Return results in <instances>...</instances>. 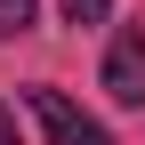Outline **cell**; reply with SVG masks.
Returning <instances> with one entry per match:
<instances>
[{
    "label": "cell",
    "mask_w": 145,
    "mask_h": 145,
    "mask_svg": "<svg viewBox=\"0 0 145 145\" xmlns=\"http://www.w3.org/2000/svg\"><path fill=\"white\" fill-rule=\"evenodd\" d=\"M24 105H32V121L48 129V145H113V137H105V121H89L81 105H72L65 89H48V81L24 89Z\"/></svg>",
    "instance_id": "1"
},
{
    "label": "cell",
    "mask_w": 145,
    "mask_h": 145,
    "mask_svg": "<svg viewBox=\"0 0 145 145\" xmlns=\"http://www.w3.org/2000/svg\"><path fill=\"white\" fill-rule=\"evenodd\" d=\"M105 97L113 105H145V24H121L105 48Z\"/></svg>",
    "instance_id": "2"
},
{
    "label": "cell",
    "mask_w": 145,
    "mask_h": 145,
    "mask_svg": "<svg viewBox=\"0 0 145 145\" xmlns=\"http://www.w3.org/2000/svg\"><path fill=\"white\" fill-rule=\"evenodd\" d=\"M32 16H40V0H0V40L32 32Z\"/></svg>",
    "instance_id": "3"
},
{
    "label": "cell",
    "mask_w": 145,
    "mask_h": 145,
    "mask_svg": "<svg viewBox=\"0 0 145 145\" xmlns=\"http://www.w3.org/2000/svg\"><path fill=\"white\" fill-rule=\"evenodd\" d=\"M57 8H65V24H105L113 0H57Z\"/></svg>",
    "instance_id": "4"
},
{
    "label": "cell",
    "mask_w": 145,
    "mask_h": 145,
    "mask_svg": "<svg viewBox=\"0 0 145 145\" xmlns=\"http://www.w3.org/2000/svg\"><path fill=\"white\" fill-rule=\"evenodd\" d=\"M0 145H24V137H16V113H8V105H0Z\"/></svg>",
    "instance_id": "5"
}]
</instances>
